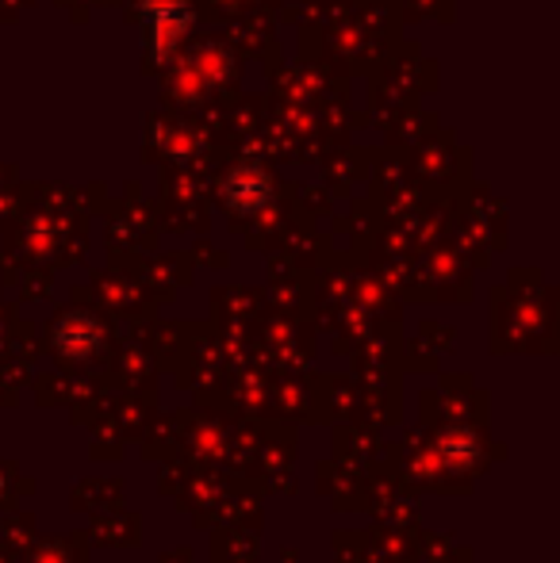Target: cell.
I'll list each match as a JSON object with an SVG mask.
<instances>
[{
  "label": "cell",
  "mask_w": 560,
  "mask_h": 563,
  "mask_svg": "<svg viewBox=\"0 0 560 563\" xmlns=\"http://www.w3.org/2000/svg\"><path fill=\"white\" fill-rule=\"evenodd\" d=\"M185 20L188 12L177 4V0H150L146 4V23H150V35L157 38V43H177L180 31H185Z\"/></svg>",
  "instance_id": "obj_1"
},
{
  "label": "cell",
  "mask_w": 560,
  "mask_h": 563,
  "mask_svg": "<svg viewBox=\"0 0 560 563\" xmlns=\"http://www.w3.org/2000/svg\"><path fill=\"white\" fill-rule=\"evenodd\" d=\"M265 196H270V185H265V177H257V173H250V169L227 180V200H231V208H239V211L262 208Z\"/></svg>",
  "instance_id": "obj_2"
}]
</instances>
